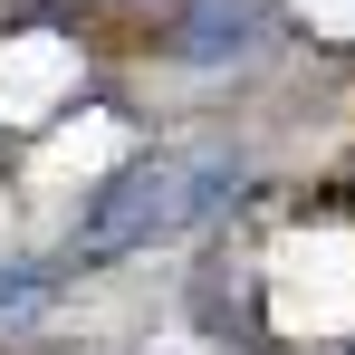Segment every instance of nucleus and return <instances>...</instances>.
Returning a JSON list of instances; mask_svg holds the SVG:
<instances>
[{"mask_svg":"<svg viewBox=\"0 0 355 355\" xmlns=\"http://www.w3.org/2000/svg\"><path fill=\"white\" fill-rule=\"evenodd\" d=\"M250 192V154L240 144H182V154H135L87 192L77 211V250L87 259H125V250H154V240H192L211 231Z\"/></svg>","mask_w":355,"mask_h":355,"instance_id":"nucleus-1","label":"nucleus"},{"mask_svg":"<svg viewBox=\"0 0 355 355\" xmlns=\"http://www.w3.org/2000/svg\"><path fill=\"white\" fill-rule=\"evenodd\" d=\"M269 0H192L173 19V58L182 67H231V58H259L269 49Z\"/></svg>","mask_w":355,"mask_h":355,"instance_id":"nucleus-2","label":"nucleus"},{"mask_svg":"<svg viewBox=\"0 0 355 355\" xmlns=\"http://www.w3.org/2000/svg\"><path fill=\"white\" fill-rule=\"evenodd\" d=\"M58 288H67L58 259H0V327H39L58 307Z\"/></svg>","mask_w":355,"mask_h":355,"instance_id":"nucleus-3","label":"nucleus"}]
</instances>
